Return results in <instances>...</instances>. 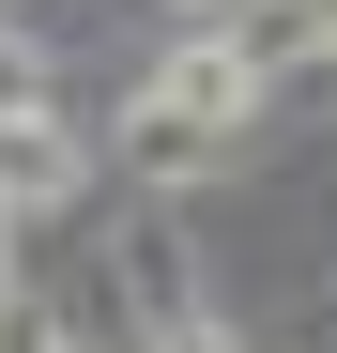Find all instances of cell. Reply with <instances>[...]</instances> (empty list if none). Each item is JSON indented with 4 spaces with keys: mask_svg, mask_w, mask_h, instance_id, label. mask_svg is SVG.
Returning <instances> with one entry per match:
<instances>
[{
    "mask_svg": "<svg viewBox=\"0 0 337 353\" xmlns=\"http://www.w3.org/2000/svg\"><path fill=\"white\" fill-rule=\"evenodd\" d=\"M246 108H261V62H246L230 31L168 46V62L138 77V108H123V123H138V169H153V185H184V169H215V154L246 139Z\"/></svg>",
    "mask_w": 337,
    "mask_h": 353,
    "instance_id": "cell-1",
    "label": "cell"
},
{
    "mask_svg": "<svg viewBox=\"0 0 337 353\" xmlns=\"http://www.w3.org/2000/svg\"><path fill=\"white\" fill-rule=\"evenodd\" d=\"M62 200H77V123H46L16 92L0 108V215H62Z\"/></svg>",
    "mask_w": 337,
    "mask_h": 353,
    "instance_id": "cell-2",
    "label": "cell"
},
{
    "mask_svg": "<svg viewBox=\"0 0 337 353\" xmlns=\"http://www.w3.org/2000/svg\"><path fill=\"white\" fill-rule=\"evenodd\" d=\"M153 353H246V338H230V323H168Z\"/></svg>",
    "mask_w": 337,
    "mask_h": 353,
    "instance_id": "cell-3",
    "label": "cell"
},
{
    "mask_svg": "<svg viewBox=\"0 0 337 353\" xmlns=\"http://www.w3.org/2000/svg\"><path fill=\"white\" fill-rule=\"evenodd\" d=\"M16 353H92V338H62V323H16Z\"/></svg>",
    "mask_w": 337,
    "mask_h": 353,
    "instance_id": "cell-4",
    "label": "cell"
},
{
    "mask_svg": "<svg viewBox=\"0 0 337 353\" xmlns=\"http://www.w3.org/2000/svg\"><path fill=\"white\" fill-rule=\"evenodd\" d=\"M0 16H16V0H0Z\"/></svg>",
    "mask_w": 337,
    "mask_h": 353,
    "instance_id": "cell-5",
    "label": "cell"
}]
</instances>
